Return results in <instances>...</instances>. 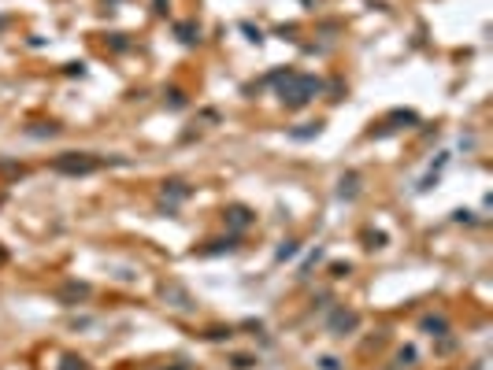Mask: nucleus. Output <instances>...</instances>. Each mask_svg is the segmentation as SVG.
Segmentation results:
<instances>
[{"mask_svg": "<svg viewBox=\"0 0 493 370\" xmlns=\"http://www.w3.org/2000/svg\"><path fill=\"white\" fill-rule=\"evenodd\" d=\"M349 326H356V315H338L334 319V330H349Z\"/></svg>", "mask_w": 493, "mask_h": 370, "instance_id": "7ed1b4c3", "label": "nucleus"}, {"mask_svg": "<svg viewBox=\"0 0 493 370\" xmlns=\"http://www.w3.org/2000/svg\"><path fill=\"white\" fill-rule=\"evenodd\" d=\"M289 82H293V85H289V93H282V100L286 104H304L308 100V96H312L315 89H319V82H312V78H289Z\"/></svg>", "mask_w": 493, "mask_h": 370, "instance_id": "f03ea898", "label": "nucleus"}, {"mask_svg": "<svg viewBox=\"0 0 493 370\" xmlns=\"http://www.w3.org/2000/svg\"><path fill=\"white\" fill-rule=\"evenodd\" d=\"M101 167V159H93V156H82V152H67V156H60L56 159V170L63 174H89Z\"/></svg>", "mask_w": 493, "mask_h": 370, "instance_id": "f257e3e1", "label": "nucleus"}, {"mask_svg": "<svg viewBox=\"0 0 493 370\" xmlns=\"http://www.w3.org/2000/svg\"><path fill=\"white\" fill-rule=\"evenodd\" d=\"M230 215H234V222H238V226H245V222H249V215H245V211H241V208H234V211H230Z\"/></svg>", "mask_w": 493, "mask_h": 370, "instance_id": "20e7f679", "label": "nucleus"}]
</instances>
